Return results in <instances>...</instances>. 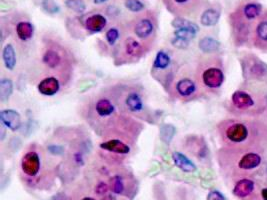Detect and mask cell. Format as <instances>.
I'll list each match as a JSON object with an SVG mask.
<instances>
[{"label":"cell","mask_w":267,"mask_h":200,"mask_svg":"<svg viewBox=\"0 0 267 200\" xmlns=\"http://www.w3.org/2000/svg\"><path fill=\"white\" fill-rule=\"evenodd\" d=\"M149 44L135 36H126L115 48L114 59L116 64L122 65L138 61L149 50Z\"/></svg>","instance_id":"cell-1"},{"label":"cell","mask_w":267,"mask_h":200,"mask_svg":"<svg viewBox=\"0 0 267 200\" xmlns=\"http://www.w3.org/2000/svg\"><path fill=\"white\" fill-rule=\"evenodd\" d=\"M66 52L64 48L58 44H47L43 50L41 61L43 65L49 70H61L65 69Z\"/></svg>","instance_id":"cell-2"},{"label":"cell","mask_w":267,"mask_h":200,"mask_svg":"<svg viewBox=\"0 0 267 200\" xmlns=\"http://www.w3.org/2000/svg\"><path fill=\"white\" fill-rule=\"evenodd\" d=\"M20 167L22 173L27 178H34L38 175L41 169V157L37 150L29 149L23 153Z\"/></svg>","instance_id":"cell-3"},{"label":"cell","mask_w":267,"mask_h":200,"mask_svg":"<svg viewBox=\"0 0 267 200\" xmlns=\"http://www.w3.org/2000/svg\"><path fill=\"white\" fill-rule=\"evenodd\" d=\"M155 28L156 26L154 21L149 17L143 16L134 21L131 29L134 36L146 43H149L155 33Z\"/></svg>","instance_id":"cell-4"},{"label":"cell","mask_w":267,"mask_h":200,"mask_svg":"<svg viewBox=\"0 0 267 200\" xmlns=\"http://www.w3.org/2000/svg\"><path fill=\"white\" fill-rule=\"evenodd\" d=\"M199 81L208 89H217L224 81V73L219 67H205L201 70Z\"/></svg>","instance_id":"cell-5"},{"label":"cell","mask_w":267,"mask_h":200,"mask_svg":"<svg viewBox=\"0 0 267 200\" xmlns=\"http://www.w3.org/2000/svg\"><path fill=\"white\" fill-rule=\"evenodd\" d=\"M196 82L190 77H182L175 81L173 84L172 92H174L175 96L182 99H188L192 97L196 92Z\"/></svg>","instance_id":"cell-6"},{"label":"cell","mask_w":267,"mask_h":200,"mask_svg":"<svg viewBox=\"0 0 267 200\" xmlns=\"http://www.w3.org/2000/svg\"><path fill=\"white\" fill-rule=\"evenodd\" d=\"M197 0H164L167 10L172 14L181 17L183 15L189 14V12L196 5Z\"/></svg>","instance_id":"cell-7"},{"label":"cell","mask_w":267,"mask_h":200,"mask_svg":"<svg viewBox=\"0 0 267 200\" xmlns=\"http://www.w3.org/2000/svg\"><path fill=\"white\" fill-rule=\"evenodd\" d=\"M100 148L102 150L108 151L110 153L118 154V155H126L130 152L131 147L128 143L124 142V140L120 138H110L102 143H100Z\"/></svg>","instance_id":"cell-8"},{"label":"cell","mask_w":267,"mask_h":200,"mask_svg":"<svg viewBox=\"0 0 267 200\" xmlns=\"http://www.w3.org/2000/svg\"><path fill=\"white\" fill-rule=\"evenodd\" d=\"M225 138L232 143H240L247 139L248 129L247 127L240 122L230 124L224 131Z\"/></svg>","instance_id":"cell-9"},{"label":"cell","mask_w":267,"mask_h":200,"mask_svg":"<svg viewBox=\"0 0 267 200\" xmlns=\"http://www.w3.org/2000/svg\"><path fill=\"white\" fill-rule=\"evenodd\" d=\"M122 108H126L131 113H138L143 110L144 103L140 93L136 90H130L126 93L123 99Z\"/></svg>","instance_id":"cell-10"},{"label":"cell","mask_w":267,"mask_h":200,"mask_svg":"<svg viewBox=\"0 0 267 200\" xmlns=\"http://www.w3.org/2000/svg\"><path fill=\"white\" fill-rule=\"evenodd\" d=\"M1 123L10 129L11 131H16L21 126L20 114L13 109H3L0 112Z\"/></svg>","instance_id":"cell-11"},{"label":"cell","mask_w":267,"mask_h":200,"mask_svg":"<svg viewBox=\"0 0 267 200\" xmlns=\"http://www.w3.org/2000/svg\"><path fill=\"white\" fill-rule=\"evenodd\" d=\"M37 89H38L39 93L42 95L53 96L60 89V81L58 78H56L54 76L45 77L39 82Z\"/></svg>","instance_id":"cell-12"},{"label":"cell","mask_w":267,"mask_h":200,"mask_svg":"<svg viewBox=\"0 0 267 200\" xmlns=\"http://www.w3.org/2000/svg\"><path fill=\"white\" fill-rule=\"evenodd\" d=\"M107 24V20L104 17V15L95 13L89 15L85 21H84V26L86 30H88L91 33H98L102 31Z\"/></svg>","instance_id":"cell-13"},{"label":"cell","mask_w":267,"mask_h":200,"mask_svg":"<svg viewBox=\"0 0 267 200\" xmlns=\"http://www.w3.org/2000/svg\"><path fill=\"white\" fill-rule=\"evenodd\" d=\"M172 159L174 164L183 172L192 173L197 170L196 165L186 155L179 151H175L172 153Z\"/></svg>","instance_id":"cell-14"},{"label":"cell","mask_w":267,"mask_h":200,"mask_svg":"<svg viewBox=\"0 0 267 200\" xmlns=\"http://www.w3.org/2000/svg\"><path fill=\"white\" fill-rule=\"evenodd\" d=\"M94 110L98 117L106 118V117H110L114 113L115 106L111 100L103 97V98H99L95 102Z\"/></svg>","instance_id":"cell-15"},{"label":"cell","mask_w":267,"mask_h":200,"mask_svg":"<svg viewBox=\"0 0 267 200\" xmlns=\"http://www.w3.org/2000/svg\"><path fill=\"white\" fill-rule=\"evenodd\" d=\"M254 190V182L251 179L243 178L236 182L233 188V194L238 198H245L249 196Z\"/></svg>","instance_id":"cell-16"},{"label":"cell","mask_w":267,"mask_h":200,"mask_svg":"<svg viewBox=\"0 0 267 200\" xmlns=\"http://www.w3.org/2000/svg\"><path fill=\"white\" fill-rule=\"evenodd\" d=\"M231 100L233 105L238 109H247L254 105V101L250 94L240 90H237L232 94Z\"/></svg>","instance_id":"cell-17"},{"label":"cell","mask_w":267,"mask_h":200,"mask_svg":"<svg viewBox=\"0 0 267 200\" xmlns=\"http://www.w3.org/2000/svg\"><path fill=\"white\" fill-rule=\"evenodd\" d=\"M261 163V157L257 153H247L241 157L238 167L242 170H250L258 167Z\"/></svg>","instance_id":"cell-18"},{"label":"cell","mask_w":267,"mask_h":200,"mask_svg":"<svg viewBox=\"0 0 267 200\" xmlns=\"http://www.w3.org/2000/svg\"><path fill=\"white\" fill-rule=\"evenodd\" d=\"M127 180L123 175L115 174L110 178L109 181V188L112 191V193L117 195H123L126 191V182Z\"/></svg>","instance_id":"cell-19"},{"label":"cell","mask_w":267,"mask_h":200,"mask_svg":"<svg viewBox=\"0 0 267 200\" xmlns=\"http://www.w3.org/2000/svg\"><path fill=\"white\" fill-rule=\"evenodd\" d=\"M171 64V57L168 53H166L165 51L161 50V51H158L156 56H155V59H154V62H153V66L152 69L153 71H165L167 70Z\"/></svg>","instance_id":"cell-20"},{"label":"cell","mask_w":267,"mask_h":200,"mask_svg":"<svg viewBox=\"0 0 267 200\" xmlns=\"http://www.w3.org/2000/svg\"><path fill=\"white\" fill-rule=\"evenodd\" d=\"M34 33L33 25L28 21H20L16 25V35L17 37L22 40L26 41L32 38Z\"/></svg>","instance_id":"cell-21"},{"label":"cell","mask_w":267,"mask_h":200,"mask_svg":"<svg viewBox=\"0 0 267 200\" xmlns=\"http://www.w3.org/2000/svg\"><path fill=\"white\" fill-rule=\"evenodd\" d=\"M2 59L4 62V65L9 69L13 70L16 65V54H15V49L12 44L8 43L4 46L3 51H2Z\"/></svg>","instance_id":"cell-22"},{"label":"cell","mask_w":267,"mask_h":200,"mask_svg":"<svg viewBox=\"0 0 267 200\" xmlns=\"http://www.w3.org/2000/svg\"><path fill=\"white\" fill-rule=\"evenodd\" d=\"M220 17V13L215 9H207L201 14V22L204 26H214L217 24Z\"/></svg>","instance_id":"cell-23"},{"label":"cell","mask_w":267,"mask_h":200,"mask_svg":"<svg viewBox=\"0 0 267 200\" xmlns=\"http://www.w3.org/2000/svg\"><path fill=\"white\" fill-rule=\"evenodd\" d=\"M220 43L212 38V37H203L199 41V48L201 51L205 52V53H210V52H215L219 49Z\"/></svg>","instance_id":"cell-24"},{"label":"cell","mask_w":267,"mask_h":200,"mask_svg":"<svg viewBox=\"0 0 267 200\" xmlns=\"http://www.w3.org/2000/svg\"><path fill=\"white\" fill-rule=\"evenodd\" d=\"M13 83L8 78H3L0 80V99L2 102H6L10 95L12 94Z\"/></svg>","instance_id":"cell-25"},{"label":"cell","mask_w":267,"mask_h":200,"mask_svg":"<svg viewBox=\"0 0 267 200\" xmlns=\"http://www.w3.org/2000/svg\"><path fill=\"white\" fill-rule=\"evenodd\" d=\"M261 12V5L259 3H247L243 7V14L248 20L255 19Z\"/></svg>","instance_id":"cell-26"},{"label":"cell","mask_w":267,"mask_h":200,"mask_svg":"<svg viewBox=\"0 0 267 200\" xmlns=\"http://www.w3.org/2000/svg\"><path fill=\"white\" fill-rule=\"evenodd\" d=\"M171 25L175 28V29H191V30H194V31H197L199 30V27L197 24H195L194 22L190 21V20H187V19H184L182 17H176L172 22H171Z\"/></svg>","instance_id":"cell-27"},{"label":"cell","mask_w":267,"mask_h":200,"mask_svg":"<svg viewBox=\"0 0 267 200\" xmlns=\"http://www.w3.org/2000/svg\"><path fill=\"white\" fill-rule=\"evenodd\" d=\"M197 34V31H194V30H191V29H176L174 31V37H177V38H180V39H183V40H186V41H191L192 39L195 38Z\"/></svg>","instance_id":"cell-28"},{"label":"cell","mask_w":267,"mask_h":200,"mask_svg":"<svg viewBox=\"0 0 267 200\" xmlns=\"http://www.w3.org/2000/svg\"><path fill=\"white\" fill-rule=\"evenodd\" d=\"M105 39L107 43L111 46H114L117 41L120 39V31L116 27L109 28L105 33Z\"/></svg>","instance_id":"cell-29"},{"label":"cell","mask_w":267,"mask_h":200,"mask_svg":"<svg viewBox=\"0 0 267 200\" xmlns=\"http://www.w3.org/2000/svg\"><path fill=\"white\" fill-rule=\"evenodd\" d=\"M67 8L76 12L83 13L86 10V5L83 0H65Z\"/></svg>","instance_id":"cell-30"},{"label":"cell","mask_w":267,"mask_h":200,"mask_svg":"<svg viewBox=\"0 0 267 200\" xmlns=\"http://www.w3.org/2000/svg\"><path fill=\"white\" fill-rule=\"evenodd\" d=\"M124 5L131 12H140L144 9V4L140 0H125Z\"/></svg>","instance_id":"cell-31"},{"label":"cell","mask_w":267,"mask_h":200,"mask_svg":"<svg viewBox=\"0 0 267 200\" xmlns=\"http://www.w3.org/2000/svg\"><path fill=\"white\" fill-rule=\"evenodd\" d=\"M256 33L260 39L267 41V20L261 21L258 24V26L256 28Z\"/></svg>","instance_id":"cell-32"},{"label":"cell","mask_w":267,"mask_h":200,"mask_svg":"<svg viewBox=\"0 0 267 200\" xmlns=\"http://www.w3.org/2000/svg\"><path fill=\"white\" fill-rule=\"evenodd\" d=\"M43 7L46 9V11H48L50 13H57L59 11L58 5L52 0L43 1Z\"/></svg>","instance_id":"cell-33"},{"label":"cell","mask_w":267,"mask_h":200,"mask_svg":"<svg viewBox=\"0 0 267 200\" xmlns=\"http://www.w3.org/2000/svg\"><path fill=\"white\" fill-rule=\"evenodd\" d=\"M109 189H110V188H109V185L101 181V182H99V183L96 185V187H95V192H96V194H98V195H100V196H104V195H106V193H107V191H108Z\"/></svg>","instance_id":"cell-34"},{"label":"cell","mask_w":267,"mask_h":200,"mask_svg":"<svg viewBox=\"0 0 267 200\" xmlns=\"http://www.w3.org/2000/svg\"><path fill=\"white\" fill-rule=\"evenodd\" d=\"M171 43L179 48V49H185L189 46V41H186V40H183V39H180V38H177V37H174L172 40H171Z\"/></svg>","instance_id":"cell-35"},{"label":"cell","mask_w":267,"mask_h":200,"mask_svg":"<svg viewBox=\"0 0 267 200\" xmlns=\"http://www.w3.org/2000/svg\"><path fill=\"white\" fill-rule=\"evenodd\" d=\"M206 200H225V197L221 192L217 190H213L208 193Z\"/></svg>","instance_id":"cell-36"},{"label":"cell","mask_w":267,"mask_h":200,"mask_svg":"<svg viewBox=\"0 0 267 200\" xmlns=\"http://www.w3.org/2000/svg\"><path fill=\"white\" fill-rule=\"evenodd\" d=\"M264 68H265V67H261L259 64H255L254 66L252 67V73L255 74L256 76H258V75H262V74L264 73V71H265Z\"/></svg>","instance_id":"cell-37"},{"label":"cell","mask_w":267,"mask_h":200,"mask_svg":"<svg viewBox=\"0 0 267 200\" xmlns=\"http://www.w3.org/2000/svg\"><path fill=\"white\" fill-rule=\"evenodd\" d=\"M101 200H117L116 198H115V196H113V195H110V194H106V195H104V196H102V198H101Z\"/></svg>","instance_id":"cell-38"},{"label":"cell","mask_w":267,"mask_h":200,"mask_svg":"<svg viewBox=\"0 0 267 200\" xmlns=\"http://www.w3.org/2000/svg\"><path fill=\"white\" fill-rule=\"evenodd\" d=\"M261 196H262L263 200H267V188H263L261 190Z\"/></svg>","instance_id":"cell-39"},{"label":"cell","mask_w":267,"mask_h":200,"mask_svg":"<svg viewBox=\"0 0 267 200\" xmlns=\"http://www.w3.org/2000/svg\"><path fill=\"white\" fill-rule=\"evenodd\" d=\"M107 0H93L94 4H97V5H100V4H103L105 3Z\"/></svg>","instance_id":"cell-40"},{"label":"cell","mask_w":267,"mask_h":200,"mask_svg":"<svg viewBox=\"0 0 267 200\" xmlns=\"http://www.w3.org/2000/svg\"><path fill=\"white\" fill-rule=\"evenodd\" d=\"M81 200H96L95 198H93V197H84V198H82Z\"/></svg>","instance_id":"cell-41"}]
</instances>
